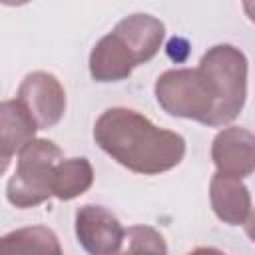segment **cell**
Returning a JSON list of instances; mask_svg holds the SVG:
<instances>
[{
	"label": "cell",
	"mask_w": 255,
	"mask_h": 255,
	"mask_svg": "<svg viewBox=\"0 0 255 255\" xmlns=\"http://www.w3.org/2000/svg\"><path fill=\"white\" fill-rule=\"evenodd\" d=\"M245 4H247V12H249V4H251V0H245Z\"/></svg>",
	"instance_id": "2e32d148"
},
{
	"label": "cell",
	"mask_w": 255,
	"mask_h": 255,
	"mask_svg": "<svg viewBox=\"0 0 255 255\" xmlns=\"http://www.w3.org/2000/svg\"><path fill=\"white\" fill-rule=\"evenodd\" d=\"M94 139L112 159L133 173L157 175L177 167L185 157V139L157 128L129 108H108L94 124Z\"/></svg>",
	"instance_id": "6da1fadb"
},
{
	"label": "cell",
	"mask_w": 255,
	"mask_h": 255,
	"mask_svg": "<svg viewBox=\"0 0 255 255\" xmlns=\"http://www.w3.org/2000/svg\"><path fill=\"white\" fill-rule=\"evenodd\" d=\"M16 98L28 110L38 129L54 128L66 112L64 86L50 72L38 70V72L28 74L22 80Z\"/></svg>",
	"instance_id": "8992f818"
},
{
	"label": "cell",
	"mask_w": 255,
	"mask_h": 255,
	"mask_svg": "<svg viewBox=\"0 0 255 255\" xmlns=\"http://www.w3.org/2000/svg\"><path fill=\"white\" fill-rule=\"evenodd\" d=\"M94 183V167L86 157L58 159L52 175V195L70 201L84 195Z\"/></svg>",
	"instance_id": "8fae6325"
},
{
	"label": "cell",
	"mask_w": 255,
	"mask_h": 255,
	"mask_svg": "<svg viewBox=\"0 0 255 255\" xmlns=\"http://www.w3.org/2000/svg\"><path fill=\"white\" fill-rule=\"evenodd\" d=\"M209 201L213 213L227 225H247L251 221V193L239 177L215 171L209 181Z\"/></svg>",
	"instance_id": "9c48e42d"
},
{
	"label": "cell",
	"mask_w": 255,
	"mask_h": 255,
	"mask_svg": "<svg viewBox=\"0 0 255 255\" xmlns=\"http://www.w3.org/2000/svg\"><path fill=\"white\" fill-rule=\"evenodd\" d=\"M124 241H128L129 253H167V245L159 231L147 225H133L124 231Z\"/></svg>",
	"instance_id": "4fadbf2b"
},
{
	"label": "cell",
	"mask_w": 255,
	"mask_h": 255,
	"mask_svg": "<svg viewBox=\"0 0 255 255\" xmlns=\"http://www.w3.org/2000/svg\"><path fill=\"white\" fill-rule=\"evenodd\" d=\"M0 253H62L58 235L44 225L22 227L0 237Z\"/></svg>",
	"instance_id": "7c38bea8"
},
{
	"label": "cell",
	"mask_w": 255,
	"mask_h": 255,
	"mask_svg": "<svg viewBox=\"0 0 255 255\" xmlns=\"http://www.w3.org/2000/svg\"><path fill=\"white\" fill-rule=\"evenodd\" d=\"M8 165H10V157H6V155H2V153H0V175L8 169Z\"/></svg>",
	"instance_id": "9a60e30c"
},
{
	"label": "cell",
	"mask_w": 255,
	"mask_h": 255,
	"mask_svg": "<svg viewBox=\"0 0 255 255\" xmlns=\"http://www.w3.org/2000/svg\"><path fill=\"white\" fill-rule=\"evenodd\" d=\"M36 124L20 100L0 102V153L12 157L32 137H36Z\"/></svg>",
	"instance_id": "30bf717a"
},
{
	"label": "cell",
	"mask_w": 255,
	"mask_h": 255,
	"mask_svg": "<svg viewBox=\"0 0 255 255\" xmlns=\"http://www.w3.org/2000/svg\"><path fill=\"white\" fill-rule=\"evenodd\" d=\"M62 149L44 137H32L18 151V165L6 185L8 201L18 209L36 207L52 197L54 165L62 159Z\"/></svg>",
	"instance_id": "277c9868"
},
{
	"label": "cell",
	"mask_w": 255,
	"mask_h": 255,
	"mask_svg": "<svg viewBox=\"0 0 255 255\" xmlns=\"http://www.w3.org/2000/svg\"><path fill=\"white\" fill-rule=\"evenodd\" d=\"M165 26L151 14H131L98 40L90 54V76L100 82L128 80L135 66L149 62L161 48Z\"/></svg>",
	"instance_id": "7a4b0ae2"
},
{
	"label": "cell",
	"mask_w": 255,
	"mask_h": 255,
	"mask_svg": "<svg viewBox=\"0 0 255 255\" xmlns=\"http://www.w3.org/2000/svg\"><path fill=\"white\" fill-rule=\"evenodd\" d=\"M215 96V110L209 128L231 124L243 110L247 100V58L231 44L209 48L197 66Z\"/></svg>",
	"instance_id": "3957f363"
},
{
	"label": "cell",
	"mask_w": 255,
	"mask_h": 255,
	"mask_svg": "<svg viewBox=\"0 0 255 255\" xmlns=\"http://www.w3.org/2000/svg\"><path fill=\"white\" fill-rule=\"evenodd\" d=\"M155 100L169 116L211 126L215 96L199 68L165 70L153 86Z\"/></svg>",
	"instance_id": "5b68a950"
},
{
	"label": "cell",
	"mask_w": 255,
	"mask_h": 255,
	"mask_svg": "<svg viewBox=\"0 0 255 255\" xmlns=\"http://www.w3.org/2000/svg\"><path fill=\"white\" fill-rule=\"evenodd\" d=\"M28 2H32V0H0V4H4V6H24Z\"/></svg>",
	"instance_id": "5bb4252c"
},
{
	"label": "cell",
	"mask_w": 255,
	"mask_h": 255,
	"mask_svg": "<svg viewBox=\"0 0 255 255\" xmlns=\"http://www.w3.org/2000/svg\"><path fill=\"white\" fill-rule=\"evenodd\" d=\"M211 159L219 173L239 179L249 177L255 169V135L247 128H223L213 137Z\"/></svg>",
	"instance_id": "ba28073f"
},
{
	"label": "cell",
	"mask_w": 255,
	"mask_h": 255,
	"mask_svg": "<svg viewBox=\"0 0 255 255\" xmlns=\"http://www.w3.org/2000/svg\"><path fill=\"white\" fill-rule=\"evenodd\" d=\"M124 227L120 219L102 205H82L76 211V237L84 251L92 255H112L122 251Z\"/></svg>",
	"instance_id": "52a82bcc"
}]
</instances>
